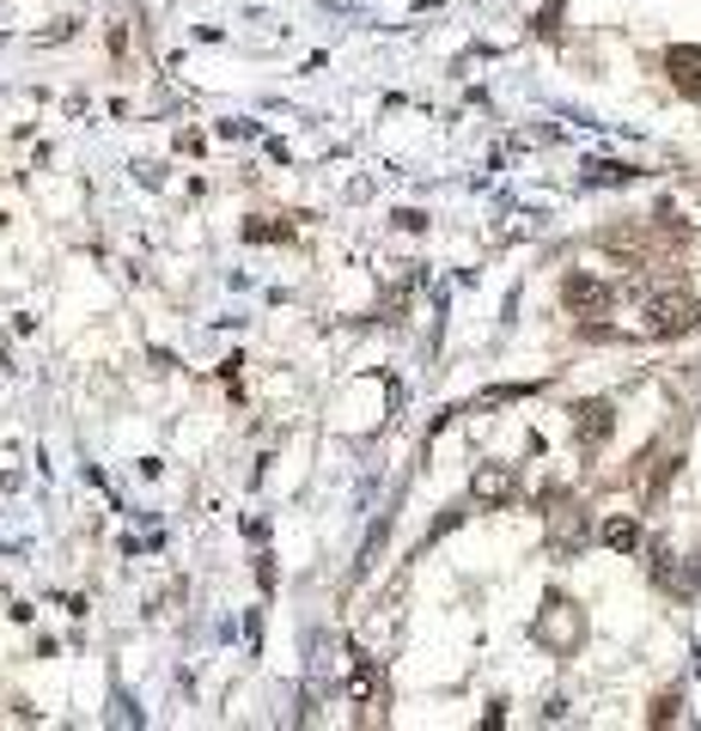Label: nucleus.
<instances>
[{
	"label": "nucleus",
	"mask_w": 701,
	"mask_h": 731,
	"mask_svg": "<svg viewBox=\"0 0 701 731\" xmlns=\"http://www.w3.org/2000/svg\"><path fill=\"white\" fill-rule=\"evenodd\" d=\"M689 329H701V305L689 299V293H653L647 299V336H689Z\"/></svg>",
	"instance_id": "obj_1"
},
{
	"label": "nucleus",
	"mask_w": 701,
	"mask_h": 731,
	"mask_svg": "<svg viewBox=\"0 0 701 731\" xmlns=\"http://www.w3.org/2000/svg\"><path fill=\"white\" fill-rule=\"evenodd\" d=\"M561 299H568L573 317H610V299H616V293H610L598 274H580V269H573L568 281H561Z\"/></svg>",
	"instance_id": "obj_2"
},
{
	"label": "nucleus",
	"mask_w": 701,
	"mask_h": 731,
	"mask_svg": "<svg viewBox=\"0 0 701 731\" xmlns=\"http://www.w3.org/2000/svg\"><path fill=\"white\" fill-rule=\"evenodd\" d=\"M610 433H616V408H610L604 396H598V403H580V408H573V439H580L585 451H598V445H604Z\"/></svg>",
	"instance_id": "obj_3"
},
{
	"label": "nucleus",
	"mask_w": 701,
	"mask_h": 731,
	"mask_svg": "<svg viewBox=\"0 0 701 731\" xmlns=\"http://www.w3.org/2000/svg\"><path fill=\"white\" fill-rule=\"evenodd\" d=\"M665 74H671V86L683 91V98H695V105H701V50H695V43L665 50Z\"/></svg>",
	"instance_id": "obj_4"
},
{
	"label": "nucleus",
	"mask_w": 701,
	"mask_h": 731,
	"mask_svg": "<svg viewBox=\"0 0 701 731\" xmlns=\"http://www.w3.org/2000/svg\"><path fill=\"white\" fill-rule=\"evenodd\" d=\"M477 500H494V506H501V500H513V470H501V463H494V470H482L477 476Z\"/></svg>",
	"instance_id": "obj_5"
},
{
	"label": "nucleus",
	"mask_w": 701,
	"mask_h": 731,
	"mask_svg": "<svg viewBox=\"0 0 701 731\" xmlns=\"http://www.w3.org/2000/svg\"><path fill=\"white\" fill-rule=\"evenodd\" d=\"M604 543L610 548H640V524L635 519H610L604 524Z\"/></svg>",
	"instance_id": "obj_6"
},
{
	"label": "nucleus",
	"mask_w": 701,
	"mask_h": 731,
	"mask_svg": "<svg viewBox=\"0 0 701 731\" xmlns=\"http://www.w3.org/2000/svg\"><path fill=\"white\" fill-rule=\"evenodd\" d=\"M677 719V695H659V701H653V725H671Z\"/></svg>",
	"instance_id": "obj_7"
}]
</instances>
